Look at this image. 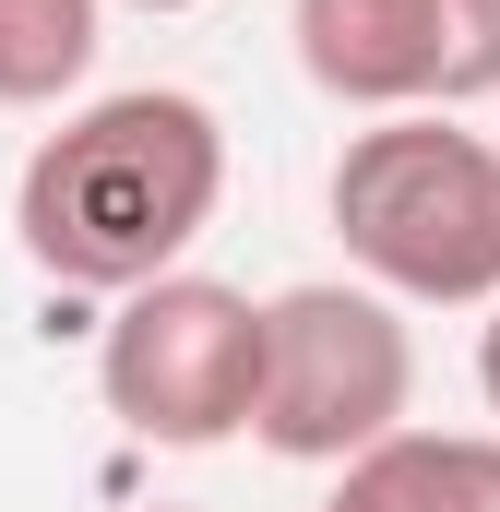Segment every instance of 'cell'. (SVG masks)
<instances>
[{
  "label": "cell",
  "mask_w": 500,
  "mask_h": 512,
  "mask_svg": "<svg viewBox=\"0 0 500 512\" xmlns=\"http://www.w3.org/2000/svg\"><path fill=\"white\" fill-rule=\"evenodd\" d=\"M215 203H227V120L191 84H120V96H84L24 155L12 239L48 286L131 298L191 262Z\"/></svg>",
  "instance_id": "6da1fadb"
},
{
  "label": "cell",
  "mask_w": 500,
  "mask_h": 512,
  "mask_svg": "<svg viewBox=\"0 0 500 512\" xmlns=\"http://www.w3.org/2000/svg\"><path fill=\"white\" fill-rule=\"evenodd\" d=\"M322 203L358 286L405 310H500V131H465L453 108L370 120L346 131Z\"/></svg>",
  "instance_id": "7a4b0ae2"
},
{
  "label": "cell",
  "mask_w": 500,
  "mask_h": 512,
  "mask_svg": "<svg viewBox=\"0 0 500 512\" xmlns=\"http://www.w3.org/2000/svg\"><path fill=\"white\" fill-rule=\"evenodd\" d=\"M417 405V334H405V298L381 286H274L262 298V417L250 441L286 453V465H358L405 429Z\"/></svg>",
  "instance_id": "3957f363"
},
{
  "label": "cell",
  "mask_w": 500,
  "mask_h": 512,
  "mask_svg": "<svg viewBox=\"0 0 500 512\" xmlns=\"http://www.w3.org/2000/svg\"><path fill=\"white\" fill-rule=\"evenodd\" d=\"M96 393L131 441L155 453H215L262 417V298L227 274H155L131 286L96 334Z\"/></svg>",
  "instance_id": "277c9868"
},
{
  "label": "cell",
  "mask_w": 500,
  "mask_h": 512,
  "mask_svg": "<svg viewBox=\"0 0 500 512\" xmlns=\"http://www.w3.org/2000/svg\"><path fill=\"white\" fill-rule=\"evenodd\" d=\"M298 72L334 108H477L500 96V0H298Z\"/></svg>",
  "instance_id": "5b68a950"
},
{
  "label": "cell",
  "mask_w": 500,
  "mask_h": 512,
  "mask_svg": "<svg viewBox=\"0 0 500 512\" xmlns=\"http://www.w3.org/2000/svg\"><path fill=\"white\" fill-rule=\"evenodd\" d=\"M322 512H500V441L489 429H393L381 453L334 465Z\"/></svg>",
  "instance_id": "8992f818"
},
{
  "label": "cell",
  "mask_w": 500,
  "mask_h": 512,
  "mask_svg": "<svg viewBox=\"0 0 500 512\" xmlns=\"http://www.w3.org/2000/svg\"><path fill=\"white\" fill-rule=\"evenodd\" d=\"M96 48H108V0H0V108L84 96Z\"/></svg>",
  "instance_id": "52a82bcc"
},
{
  "label": "cell",
  "mask_w": 500,
  "mask_h": 512,
  "mask_svg": "<svg viewBox=\"0 0 500 512\" xmlns=\"http://www.w3.org/2000/svg\"><path fill=\"white\" fill-rule=\"evenodd\" d=\"M477 393H489V417H500V310H489V334H477Z\"/></svg>",
  "instance_id": "ba28073f"
},
{
  "label": "cell",
  "mask_w": 500,
  "mask_h": 512,
  "mask_svg": "<svg viewBox=\"0 0 500 512\" xmlns=\"http://www.w3.org/2000/svg\"><path fill=\"white\" fill-rule=\"evenodd\" d=\"M131 12H203V0H131Z\"/></svg>",
  "instance_id": "9c48e42d"
},
{
  "label": "cell",
  "mask_w": 500,
  "mask_h": 512,
  "mask_svg": "<svg viewBox=\"0 0 500 512\" xmlns=\"http://www.w3.org/2000/svg\"><path fill=\"white\" fill-rule=\"evenodd\" d=\"M155 512H191V501H155Z\"/></svg>",
  "instance_id": "30bf717a"
},
{
  "label": "cell",
  "mask_w": 500,
  "mask_h": 512,
  "mask_svg": "<svg viewBox=\"0 0 500 512\" xmlns=\"http://www.w3.org/2000/svg\"><path fill=\"white\" fill-rule=\"evenodd\" d=\"M310 512H322V501H310Z\"/></svg>",
  "instance_id": "8fae6325"
}]
</instances>
